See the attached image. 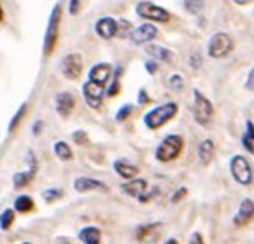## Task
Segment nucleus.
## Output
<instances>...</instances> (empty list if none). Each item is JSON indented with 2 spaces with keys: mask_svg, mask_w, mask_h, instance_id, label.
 Listing matches in <instances>:
<instances>
[{
  "mask_svg": "<svg viewBox=\"0 0 254 244\" xmlns=\"http://www.w3.org/2000/svg\"><path fill=\"white\" fill-rule=\"evenodd\" d=\"M95 29L103 40H110L114 36H117V21L114 17H102L96 22Z\"/></svg>",
  "mask_w": 254,
  "mask_h": 244,
  "instance_id": "16",
  "label": "nucleus"
},
{
  "mask_svg": "<svg viewBox=\"0 0 254 244\" xmlns=\"http://www.w3.org/2000/svg\"><path fill=\"white\" fill-rule=\"evenodd\" d=\"M246 89L254 91V69H251V73H249V76H248V81H246Z\"/></svg>",
  "mask_w": 254,
  "mask_h": 244,
  "instance_id": "35",
  "label": "nucleus"
},
{
  "mask_svg": "<svg viewBox=\"0 0 254 244\" xmlns=\"http://www.w3.org/2000/svg\"><path fill=\"white\" fill-rule=\"evenodd\" d=\"M62 189H59V187H52V189H47L43 193L45 200L47 201H54V200H59V198H62Z\"/></svg>",
  "mask_w": 254,
  "mask_h": 244,
  "instance_id": "30",
  "label": "nucleus"
},
{
  "mask_svg": "<svg viewBox=\"0 0 254 244\" xmlns=\"http://www.w3.org/2000/svg\"><path fill=\"white\" fill-rule=\"evenodd\" d=\"M194 119L201 126H208L213 119V103L203 93H199V89H194Z\"/></svg>",
  "mask_w": 254,
  "mask_h": 244,
  "instance_id": "4",
  "label": "nucleus"
},
{
  "mask_svg": "<svg viewBox=\"0 0 254 244\" xmlns=\"http://www.w3.org/2000/svg\"><path fill=\"white\" fill-rule=\"evenodd\" d=\"M103 93H105V86H100L93 81H86L83 86V95L86 103L91 108H100L102 107Z\"/></svg>",
  "mask_w": 254,
  "mask_h": 244,
  "instance_id": "9",
  "label": "nucleus"
},
{
  "mask_svg": "<svg viewBox=\"0 0 254 244\" xmlns=\"http://www.w3.org/2000/svg\"><path fill=\"white\" fill-rule=\"evenodd\" d=\"M61 14H62V7H61V3H57L50 14V19H48V26H47V35H45V40H43V54L47 55V57L54 52L55 43H57Z\"/></svg>",
  "mask_w": 254,
  "mask_h": 244,
  "instance_id": "3",
  "label": "nucleus"
},
{
  "mask_svg": "<svg viewBox=\"0 0 254 244\" xmlns=\"http://www.w3.org/2000/svg\"><path fill=\"white\" fill-rule=\"evenodd\" d=\"M33 206H35V203H33V198L31 196H19L16 200V203H14V210L19 213H28L33 210Z\"/></svg>",
  "mask_w": 254,
  "mask_h": 244,
  "instance_id": "25",
  "label": "nucleus"
},
{
  "mask_svg": "<svg viewBox=\"0 0 254 244\" xmlns=\"http://www.w3.org/2000/svg\"><path fill=\"white\" fill-rule=\"evenodd\" d=\"M119 74H121V69L117 71V76H115V81L112 82L110 89H108V93H107L108 96H115V95H119V91H121V82H119Z\"/></svg>",
  "mask_w": 254,
  "mask_h": 244,
  "instance_id": "32",
  "label": "nucleus"
},
{
  "mask_svg": "<svg viewBox=\"0 0 254 244\" xmlns=\"http://www.w3.org/2000/svg\"><path fill=\"white\" fill-rule=\"evenodd\" d=\"M114 168H115V172H117V174L121 175V177H124V179H132V177H136L137 172H139V168H137L136 165H132L130 162H127V160H124V159L115 160Z\"/></svg>",
  "mask_w": 254,
  "mask_h": 244,
  "instance_id": "19",
  "label": "nucleus"
},
{
  "mask_svg": "<svg viewBox=\"0 0 254 244\" xmlns=\"http://www.w3.org/2000/svg\"><path fill=\"white\" fill-rule=\"evenodd\" d=\"M22 244H31V243H22Z\"/></svg>",
  "mask_w": 254,
  "mask_h": 244,
  "instance_id": "43",
  "label": "nucleus"
},
{
  "mask_svg": "<svg viewBox=\"0 0 254 244\" xmlns=\"http://www.w3.org/2000/svg\"><path fill=\"white\" fill-rule=\"evenodd\" d=\"M230 172H232V177L239 184H242V186H249L253 182V168L246 157H232V160H230Z\"/></svg>",
  "mask_w": 254,
  "mask_h": 244,
  "instance_id": "6",
  "label": "nucleus"
},
{
  "mask_svg": "<svg viewBox=\"0 0 254 244\" xmlns=\"http://www.w3.org/2000/svg\"><path fill=\"white\" fill-rule=\"evenodd\" d=\"M182 148H184V140H182V136H179V134H170V136H167L165 140L158 145L155 157L160 162H172V160H175L181 155Z\"/></svg>",
  "mask_w": 254,
  "mask_h": 244,
  "instance_id": "2",
  "label": "nucleus"
},
{
  "mask_svg": "<svg viewBox=\"0 0 254 244\" xmlns=\"http://www.w3.org/2000/svg\"><path fill=\"white\" fill-rule=\"evenodd\" d=\"M74 189L77 193H86V191H107L108 187L105 186V182L102 181H96V179H91V177H77L74 181Z\"/></svg>",
  "mask_w": 254,
  "mask_h": 244,
  "instance_id": "17",
  "label": "nucleus"
},
{
  "mask_svg": "<svg viewBox=\"0 0 254 244\" xmlns=\"http://www.w3.org/2000/svg\"><path fill=\"white\" fill-rule=\"evenodd\" d=\"M3 19V10H2V5H0V22Z\"/></svg>",
  "mask_w": 254,
  "mask_h": 244,
  "instance_id": "42",
  "label": "nucleus"
},
{
  "mask_svg": "<svg viewBox=\"0 0 254 244\" xmlns=\"http://www.w3.org/2000/svg\"><path fill=\"white\" fill-rule=\"evenodd\" d=\"M130 24L127 22L126 19L122 21H117V35L121 36V38H124V36H130Z\"/></svg>",
  "mask_w": 254,
  "mask_h": 244,
  "instance_id": "28",
  "label": "nucleus"
},
{
  "mask_svg": "<svg viewBox=\"0 0 254 244\" xmlns=\"http://www.w3.org/2000/svg\"><path fill=\"white\" fill-rule=\"evenodd\" d=\"M122 191H124L126 194H129V196L141 200L148 191V182L144 181V179H132L130 182L122 186Z\"/></svg>",
  "mask_w": 254,
  "mask_h": 244,
  "instance_id": "18",
  "label": "nucleus"
},
{
  "mask_svg": "<svg viewBox=\"0 0 254 244\" xmlns=\"http://www.w3.org/2000/svg\"><path fill=\"white\" fill-rule=\"evenodd\" d=\"M74 141H76L77 145H86V143H88V136H86L84 131H76V133H74Z\"/></svg>",
  "mask_w": 254,
  "mask_h": 244,
  "instance_id": "34",
  "label": "nucleus"
},
{
  "mask_svg": "<svg viewBox=\"0 0 254 244\" xmlns=\"http://www.w3.org/2000/svg\"><path fill=\"white\" fill-rule=\"evenodd\" d=\"M26 112H28V103H22L21 107H19V110L14 114V117L10 119V122H9V133H14L16 131V127L19 126V122L24 119V115H26Z\"/></svg>",
  "mask_w": 254,
  "mask_h": 244,
  "instance_id": "26",
  "label": "nucleus"
},
{
  "mask_svg": "<svg viewBox=\"0 0 254 244\" xmlns=\"http://www.w3.org/2000/svg\"><path fill=\"white\" fill-rule=\"evenodd\" d=\"M136 12L139 17L149 21H158V22H169L170 21V12L165 10L163 7L156 5L151 2H139L136 7Z\"/></svg>",
  "mask_w": 254,
  "mask_h": 244,
  "instance_id": "7",
  "label": "nucleus"
},
{
  "mask_svg": "<svg viewBox=\"0 0 254 244\" xmlns=\"http://www.w3.org/2000/svg\"><path fill=\"white\" fill-rule=\"evenodd\" d=\"M146 52L149 55H151L153 59H156L158 62H172L174 61V54L169 50V48H163L160 47V45H149L146 48Z\"/></svg>",
  "mask_w": 254,
  "mask_h": 244,
  "instance_id": "20",
  "label": "nucleus"
},
{
  "mask_svg": "<svg viewBox=\"0 0 254 244\" xmlns=\"http://www.w3.org/2000/svg\"><path fill=\"white\" fill-rule=\"evenodd\" d=\"M234 48V40L230 38V35L227 33H215L211 36L210 43H208V54L213 59H222L225 55H229Z\"/></svg>",
  "mask_w": 254,
  "mask_h": 244,
  "instance_id": "5",
  "label": "nucleus"
},
{
  "mask_svg": "<svg viewBox=\"0 0 254 244\" xmlns=\"http://www.w3.org/2000/svg\"><path fill=\"white\" fill-rule=\"evenodd\" d=\"M69 5H70V14H77L81 2H77V0H72V2H69Z\"/></svg>",
  "mask_w": 254,
  "mask_h": 244,
  "instance_id": "39",
  "label": "nucleus"
},
{
  "mask_svg": "<svg viewBox=\"0 0 254 244\" xmlns=\"http://www.w3.org/2000/svg\"><path fill=\"white\" fill-rule=\"evenodd\" d=\"M197 155H199V160L204 165H208L211 162L213 155H215V145H213L211 140H204L197 148Z\"/></svg>",
  "mask_w": 254,
  "mask_h": 244,
  "instance_id": "22",
  "label": "nucleus"
},
{
  "mask_svg": "<svg viewBox=\"0 0 254 244\" xmlns=\"http://www.w3.org/2000/svg\"><path fill=\"white\" fill-rule=\"evenodd\" d=\"M184 5L190 12H199L203 9V2H184Z\"/></svg>",
  "mask_w": 254,
  "mask_h": 244,
  "instance_id": "33",
  "label": "nucleus"
},
{
  "mask_svg": "<svg viewBox=\"0 0 254 244\" xmlns=\"http://www.w3.org/2000/svg\"><path fill=\"white\" fill-rule=\"evenodd\" d=\"M74 107H76V98H74L72 93L69 91L59 93L57 98H55V108H57L61 117H69L72 114Z\"/></svg>",
  "mask_w": 254,
  "mask_h": 244,
  "instance_id": "11",
  "label": "nucleus"
},
{
  "mask_svg": "<svg viewBox=\"0 0 254 244\" xmlns=\"http://www.w3.org/2000/svg\"><path fill=\"white\" fill-rule=\"evenodd\" d=\"M177 112H179L177 103H174V102L163 103V105H160V107L149 110L148 114L144 115V126H146L148 129H158L163 124L172 121V119L177 115Z\"/></svg>",
  "mask_w": 254,
  "mask_h": 244,
  "instance_id": "1",
  "label": "nucleus"
},
{
  "mask_svg": "<svg viewBox=\"0 0 254 244\" xmlns=\"http://www.w3.org/2000/svg\"><path fill=\"white\" fill-rule=\"evenodd\" d=\"M14 222V210L12 208H7L0 213V229L2 231H7V229L12 225Z\"/></svg>",
  "mask_w": 254,
  "mask_h": 244,
  "instance_id": "27",
  "label": "nucleus"
},
{
  "mask_svg": "<svg viewBox=\"0 0 254 244\" xmlns=\"http://www.w3.org/2000/svg\"><path fill=\"white\" fill-rule=\"evenodd\" d=\"M253 219H254V203L251 200H242V203L234 217V224L237 225V227H244V225H248Z\"/></svg>",
  "mask_w": 254,
  "mask_h": 244,
  "instance_id": "13",
  "label": "nucleus"
},
{
  "mask_svg": "<svg viewBox=\"0 0 254 244\" xmlns=\"http://www.w3.org/2000/svg\"><path fill=\"white\" fill-rule=\"evenodd\" d=\"M137 102H139L141 105H144V103L149 102V98H148V95H146V89H141V91H139V98H137Z\"/></svg>",
  "mask_w": 254,
  "mask_h": 244,
  "instance_id": "38",
  "label": "nucleus"
},
{
  "mask_svg": "<svg viewBox=\"0 0 254 244\" xmlns=\"http://www.w3.org/2000/svg\"><path fill=\"white\" fill-rule=\"evenodd\" d=\"M146 71H148V73H155V71H156V62H148L146 64Z\"/></svg>",
  "mask_w": 254,
  "mask_h": 244,
  "instance_id": "40",
  "label": "nucleus"
},
{
  "mask_svg": "<svg viewBox=\"0 0 254 244\" xmlns=\"http://www.w3.org/2000/svg\"><path fill=\"white\" fill-rule=\"evenodd\" d=\"M62 74L67 80H77L83 73V57L79 54H69L62 59Z\"/></svg>",
  "mask_w": 254,
  "mask_h": 244,
  "instance_id": "8",
  "label": "nucleus"
},
{
  "mask_svg": "<svg viewBox=\"0 0 254 244\" xmlns=\"http://www.w3.org/2000/svg\"><path fill=\"white\" fill-rule=\"evenodd\" d=\"M242 146H244L251 155H254V124L251 121L246 122V133H244V136H242Z\"/></svg>",
  "mask_w": 254,
  "mask_h": 244,
  "instance_id": "23",
  "label": "nucleus"
},
{
  "mask_svg": "<svg viewBox=\"0 0 254 244\" xmlns=\"http://www.w3.org/2000/svg\"><path fill=\"white\" fill-rule=\"evenodd\" d=\"M156 35H158V29H156L155 24H143L139 28H136L132 33H130V40L134 41L136 45H143V43H148V41L155 40Z\"/></svg>",
  "mask_w": 254,
  "mask_h": 244,
  "instance_id": "12",
  "label": "nucleus"
},
{
  "mask_svg": "<svg viewBox=\"0 0 254 244\" xmlns=\"http://www.w3.org/2000/svg\"><path fill=\"white\" fill-rule=\"evenodd\" d=\"M189 244H204L203 236H201L199 232H194V234L190 236V239H189Z\"/></svg>",
  "mask_w": 254,
  "mask_h": 244,
  "instance_id": "36",
  "label": "nucleus"
},
{
  "mask_svg": "<svg viewBox=\"0 0 254 244\" xmlns=\"http://www.w3.org/2000/svg\"><path fill=\"white\" fill-rule=\"evenodd\" d=\"M79 239L83 241V244H100L102 241V232L98 227H84L83 231H79Z\"/></svg>",
  "mask_w": 254,
  "mask_h": 244,
  "instance_id": "21",
  "label": "nucleus"
},
{
  "mask_svg": "<svg viewBox=\"0 0 254 244\" xmlns=\"http://www.w3.org/2000/svg\"><path fill=\"white\" fill-rule=\"evenodd\" d=\"M29 160H31V168H29V170H24V172H17V174L12 177L14 187L28 186V184L33 181V177H35L38 163H36V159H35V155H33V152H29Z\"/></svg>",
  "mask_w": 254,
  "mask_h": 244,
  "instance_id": "14",
  "label": "nucleus"
},
{
  "mask_svg": "<svg viewBox=\"0 0 254 244\" xmlns=\"http://www.w3.org/2000/svg\"><path fill=\"white\" fill-rule=\"evenodd\" d=\"M54 152H55V155H57L59 159L64 160V162H67V160L72 159V152H70L69 145H67L65 141H57V143H55Z\"/></svg>",
  "mask_w": 254,
  "mask_h": 244,
  "instance_id": "24",
  "label": "nucleus"
},
{
  "mask_svg": "<svg viewBox=\"0 0 254 244\" xmlns=\"http://www.w3.org/2000/svg\"><path fill=\"white\" fill-rule=\"evenodd\" d=\"M186 194H188V189H186V187H181V189H179L177 193L172 196V201H174V203H177V201H181V198L186 196Z\"/></svg>",
  "mask_w": 254,
  "mask_h": 244,
  "instance_id": "37",
  "label": "nucleus"
},
{
  "mask_svg": "<svg viewBox=\"0 0 254 244\" xmlns=\"http://www.w3.org/2000/svg\"><path fill=\"white\" fill-rule=\"evenodd\" d=\"M110 74H112L110 64H96L89 71V81L96 82L100 86H105L107 81L110 80Z\"/></svg>",
  "mask_w": 254,
  "mask_h": 244,
  "instance_id": "15",
  "label": "nucleus"
},
{
  "mask_svg": "<svg viewBox=\"0 0 254 244\" xmlns=\"http://www.w3.org/2000/svg\"><path fill=\"white\" fill-rule=\"evenodd\" d=\"M132 105H124V107L121 108V110L117 112V115H115V119H117L119 122H122V121H126L127 117H129L130 114H132Z\"/></svg>",
  "mask_w": 254,
  "mask_h": 244,
  "instance_id": "31",
  "label": "nucleus"
},
{
  "mask_svg": "<svg viewBox=\"0 0 254 244\" xmlns=\"http://www.w3.org/2000/svg\"><path fill=\"white\" fill-rule=\"evenodd\" d=\"M162 236V222L139 225L136 229V239L141 243H156Z\"/></svg>",
  "mask_w": 254,
  "mask_h": 244,
  "instance_id": "10",
  "label": "nucleus"
},
{
  "mask_svg": "<svg viewBox=\"0 0 254 244\" xmlns=\"http://www.w3.org/2000/svg\"><path fill=\"white\" fill-rule=\"evenodd\" d=\"M165 244H179V241H177V239H169Z\"/></svg>",
  "mask_w": 254,
  "mask_h": 244,
  "instance_id": "41",
  "label": "nucleus"
},
{
  "mask_svg": "<svg viewBox=\"0 0 254 244\" xmlns=\"http://www.w3.org/2000/svg\"><path fill=\"white\" fill-rule=\"evenodd\" d=\"M169 84L174 91H181V89L184 88V80H182L181 74H174V76L169 80Z\"/></svg>",
  "mask_w": 254,
  "mask_h": 244,
  "instance_id": "29",
  "label": "nucleus"
}]
</instances>
